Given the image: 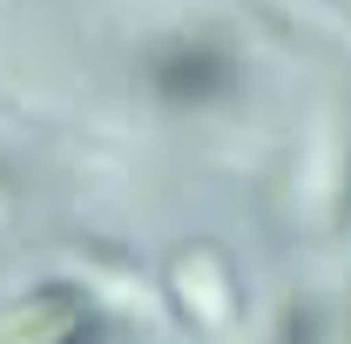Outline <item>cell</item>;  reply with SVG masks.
<instances>
[{
  "label": "cell",
  "instance_id": "6da1fadb",
  "mask_svg": "<svg viewBox=\"0 0 351 344\" xmlns=\"http://www.w3.org/2000/svg\"><path fill=\"white\" fill-rule=\"evenodd\" d=\"M88 338H95V310L68 284L27 291L21 304L0 310V344H88Z\"/></svg>",
  "mask_w": 351,
  "mask_h": 344
},
{
  "label": "cell",
  "instance_id": "7a4b0ae2",
  "mask_svg": "<svg viewBox=\"0 0 351 344\" xmlns=\"http://www.w3.org/2000/svg\"><path fill=\"white\" fill-rule=\"evenodd\" d=\"M149 82L162 101H182V108H203V101H223L237 68L217 41H169L156 61H149Z\"/></svg>",
  "mask_w": 351,
  "mask_h": 344
},
{
  "label": "cell",
  "instance_id": "277c9868",
  "mask_svg": "<svg viewBox=\"0 0 351 344\" xmlns=\"http://www.w3.org/2000/svg\"><path fill=\"white\" fill-rule=\"evenodd\" d=\"M284 344H317V317H311L304 304L291 310V324H284Z\"/></svg>",
  "mask_w": 351,
  "mask_h": 344
},
{
  "label": "cell",
  "instance_id": "3957f363",
  "mask_svg": "<svg viewBox=\"0 0 351 344\" xmlns=\"http://www.w3.org/2000/svg\"><path fill=\"white\" fill-rule=\"evenodd\" d=\"M169 291L182 297V310L196 317V324H223L230 317V270L210 243H189V250H176L169 263Z\"/></svg>",
  "mask_w": 351,
  "mask_h": 344
}]
</instances>
